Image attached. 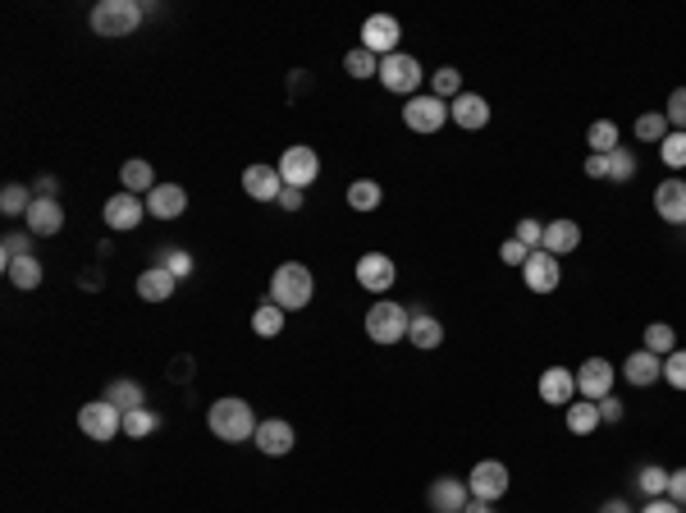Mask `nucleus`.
<instances>
[{"label":"nucleus","instance_id":"603ef678","mask_svg":"<svg viewBox=\"0 0 686 513\" xmlns=\"http://www.w3.org/2000/svg\"><path fill=\"white\" fill-rule=\"evenodd\" d=\"M586 175L590 179H609V156H595V152H590L586 156Z\"/></svg>","mask_w":686,"mask_h":513},{"label":"nucleus","instance_id":"e433bc0d","mask_svg":"<svg viewBox=\"0 0 686 513\" xmlns=\"http://www.w3.org/2000/svg\"><path fill=\"white\" fill-rule=\"evenodd\" d=\"M659 156H664L668 170H686V133L673 129L664 142H659Z\"/></svg>","mask_w":686,"mask_h":513},{"label":"nucleus","instance_id":"2f4dec72","mask_svg":"<svg viewBox=\"0 0 686 513\" xmlns=\"http://www.w3.org/2000/svg\"><path fill=\"white\" fill-rule=\"evenodd\" d=\"M430 92H435L440 101H458L467 88H462V74H458V69L444 65V69H435V74H430Z\"/></svg>","mask_w":686,"mask_h":513},{"label":"nucleus","instance_id":"864d4df0","mask_svg":"<svg viewBox=\"0 0 686 513\" xmlns=\"http://www.w3.org/2000/svg\"><path fill=\"white\" fill-rule=\"evenodd\" d=\"M641 513H682V504H673L668 495H659V500H650Z\"/></svg>","mask_w":686,"mask_h":513},{"label":"nucleus","instance_id":"a19ab883","mask_svg":"<svg viewBox=\"0 0 686 513\" xmlns=\"http://www.w3.org/2000/svg\"><path fill=\"white\" fill-rule=\"evenodd\" d=\"M156 431V413H147V408H133V413H124V436L129 440H142Z\"/></svg>","mask_w":686,"mask_h":513},{"label":"nucleus","instance_id":"79ce46f5","mask_svg":"<svg viewBox=\"0 0 686 513\" xmlns=\"http://www.w3.org/2000/svg\"><path fill=\"white\" fill-rule=\"evenodd\" d=\"M636 486H641L645 495H650V500H659V495H668V472L664 468H641V477H636Z\"/></svg>","mask_w":686,"mask_h":513},{"label":"nucleus","instance_id":"8fccbe9b","mask_svg":"<svg viewBox=\"0 0 686 513\" xmlns=\"http://www.w3.org/2000/svg\"><path fill=\"white\" fill-rule=\"evenodd\" d=\"M668 500H673V504H682V509H686V468L668 472Z\"/></svg>","mask_w":686,"mask_h":513},{"label":"nucleus","instance_id":"9b49d317","mask_svg":"<svg viewBox=\"0 0 686 513\" xmlns=\"http://www.w3.org/2000/svg\"><path fill=\"white\" fill-rule=\"evenodd\" d=\"M522 280H526V289H531V294H554L558 280H563V266H558L554 252L536 248L531 257H526V266H522Z\"/></svg>","mask_w":686,"mask_h":513},{"label":"nucleus","instance_id":"dca6fc26","mask_svg":"<svg viewBox=\"0 0 686 513\" xmlns=\"http://www.w3.org/2000/svg\"><path fill=\"white\" fill-rule=\"evenodd\" d=\"M243 188H247V197H257V202H279V193H284L279 165H247Z\"/></svg>","mask_w":686,"mask_h":513},{"label":"nucleus","instance_id":"9d476101","mask_svg":"<svg viewBox=\"0 0 686 513\" xmlns=\"http://www.w3.org/2000/svg\"><path fill=\"white\" fill-rule=\"evenodd\" d=\"M398 42H403V23L394 19V14H371V19L362 23V46L371 55H398Z\"/></svg>","mask_w":686,"mask_h":513},{"label":"nucleus","instance_id":"13d9d810","mask_svg":"<svg viewBox=\"0 0 686 513\" xmlns=\"http://www.w3.org/2000/svg\"><path fill=\"white\" fill-rule=\"evenodd\" d=\"M462 513H490V504H485V500H467V509H462Z\"/></svg>","mask_w":686,"mask_h":513},{"label":"nucleus","instance_id":"72a5a7b5","mask_svg":"<svg viewBox=\"0 0 686 513\" xmlns=\"http://www.w3.org/2000/svg\"><path fill=\"white\" fill-rule=\"evenodd\" d=\"M106 399L119 408V413H133V408H142V399H147V394H142L138 381H115L106 390Z\"/></svg>","mask_w":686,"mask_h":513},{"label":"nucleus","instance_id":"f8f14e48","mask_svg":"<svg viewBox=\"0 0 686 513\" xmlns=\"http://www.w3.org/2000/svg\"><path fill=\"white\" fill-rule=\"evenodd\" d=\"M394 280H398L394 257H385V252L357 257V284H362L366 294H385V289H394Z\"/></svg>","mask_w":686,"mask_h":513},{"label":"nucleus","instance_id":"c756f323","mask_svg":"<svg viewBox=\"0 0 686 513\" xmlns=\"http://www.w3.org/2000/svg\"><path fill=\"white\" fill-rule=\"evenodd\" d=\"M5 275H10L14 289H23V294H33L37 284H42V262H37V257H19V262L5 266Z\"/></svg>","mask_w":686,"mask_h":513},{"label":"nucleus","instance_id":"4d7b16f0","mask_svg":"<svg viewBox=\"0 0 686 513\" xmlns=\"http://www.w3.org/2000/svg\"><path fill=\"white\" fill-rule=\"evenodd\" d=\"M600 513H632V509H627L622 500H609V504H600Z\"/></svg>","mask_w":686,"mask_h":513},{"label":"nucleus","instance_id":"f257e3e1","mask_svg":"<svg viewBox=\"0 0 686 513\" xmlns=\"http://www.w3.org/2000/svg\"><path fill=\"white\" fill-rule=\"evenodd\" d=\"M206 426H211V436H220L225 445H243V440L257 436V413H252V404L247 399H234V394H225V399H215L211 413H206Z\"/></svg>","mask_w":686,"mask_h":513},{"label":"nucleus","instance_id":"ea45409f","mask_svg":"<svg viewBox=\"0 0 686 513\" xmlns=\"http://www.w3.org/2000/svg\"><path fill=\"white\" fill-rule=\"evenodd\" d=\"M609 179H613V184H627V179H636V152H632V147H618V152H609Z\"/></svg>","mask_w":686,"mask_h":513},{"label":"nucleus","instance_id":"5fc2aeb1","mask_svg":"<svg viewBox=\"0 0 686 513\" xmlns=\"http://www.w3.org/2000/svg\"><path fill=\"white\" fill-rule=\"evenodd\" d=\"M279 207H284V211H298L302 207V188H284V193H279Z\"/></svg>","mask_w":686,"mask_h":513},{"label":"nucleus","instance_id":"412c9836","mask_svg":"<svg viewBox=\"0 0 686 513\" xmlns=\"http://www.w3.org/2000/svg\"><path fill=\"white\" fill-rule=\"evenodd\" d=\"M183 211H188V193H183L179 184H156L147 193V216H156V220H179Z\"/></svg>","mask_w":686,"mask_h":513},{"label":"nucleus","instance_id":"c9c22d12","mask_svg":"<svg viewBox=\"0 0 686 513\" xmlns=\"http://www.w3.org/2000/svg\"><path fill=\"white\" fill-rule=\"evenodd\" d=\"M252 330H257L261 339H275L279 330H284V307H275V303L257 307V312H252Z\"/></svg>","mask_w":686,"mask_h":513},{"label":"nucleus","instance_id":"58836bf2","mask_svg":"<svg viewBox=\"0 0 686 513\" xmlns=\"http://www.w3.org/2000/svg\"><path fill=\"white\" fill-rule=\"evenodd\" d=\"M636 138H641V142H664L668 138V115H664V110L641 115V120H636Z\"/></svg>","mask_w":686,"mask_h":513},{"label":"nucleus","instance_id":"4be33fe9","mask_svg":"<svg viewBox=\"0 0 686 513\" xmlns=\"http://www.w3.org/2000/svg\"><path fill=\"white\" fill-rule=\"evenodd\" d=\"M293 426L284 422V417H270V422L257 426V436H252V445L261 449V454H270V459H279V454H289L293 449Z\"/></svg>","mask_w":686,"mask_h":513},{"label":"nucleus","instance_id":"09e8293b","mask_svg":"<svg viewBox=\"0 0 686 513\" xmlns=\"http://www.w3.org/2000/svg\"><path fill=\"white\" fill-rule=\"evenodd\" d=\"M499 257H504V266H526V257H531V248L517 239H504L499 243Z\"/></svg>","mask_w":686,"mask_h":513},{"label":"nucleus","instance_id":"4c0bfd02","mask_svg":"<svg viewBox=\"0 0 686 513\" xmlns=\"http://www.w3.org/2000/svg\"><path fill=\"white\" fill-rule=\"evenodd\" d=\"M33 202L37 197H28V188L23 184H5V193H0V211H5V216H28Z\"/></svg>","mask_w":686,"mask_h":513},{"label":"nucleus","instance_id":"473e14b6","mask_svg":"<svg viewBox=\"0 0 686 513\" xmlns=\"http://www.w3.org/2000/svg\"><path fill=\"white\" fill-rule=\"evenodd\" d=\"M343 69L353 78H380V55H371L366 46H353V51L343 55Z\"/></svg>","mask_w":686,"mask_h":513},{"label":"nucleus","instance_id":"39448f33","mask_svg":"<svg viewBox=\"0 0 686 513\" xmlns=\"http://www.w3.org/2000/svg\"><path fill=\"white\" fill-rule=\"evenodd\" d=\"M421 78H426V69H421L417 55L398 51V55H385L380 60V83H385L389 92H398V97H417Z\"/></svg>","mask_w":686,"mask_h":513},{"label":"nucleus","instance_id":"3c124183","mask_svg":"<svg viewBox=\"0 0 686 513\" xmlns=\"http://www.w3.org/2000/svg\"><path fill=\"white\" fill-rule=\"evenodd\" d=\"M600 404V422H622V399L618 394H604V399H595Z\"/></svg>","mask_w":686,"mask_h":513},{"label":"nucleus","instance_id":"f704fd0d","mask_svg":"<svg viewBox=\"0 0 686 513\" xmlns=\"http://www.w3.org/2000/svg\"><path fill=\"white\" fill-rule=\"evenodd\" d=\"M645 349L659 353V358H668V353L677 349V330L664 326V321H650V326H645Z\"/></svg>","mask_w":686,"mask_h":513},{"label":"nucleus","instance_id":"49530a36","mask_svg":"<svg viewBox=\"0 0 686 513\" xmlns=\"http://www.w3.org/2000/svg\"><path fill=\"white\" fill-rule=\"evenodd\" d=\"M664 115H668V124H673V129H682V133H686V88H677L673 97H668Z\"/></svg>","mask_w":686,"mask_h":513},{"label":"nucleus","instance_id":"7ed1b4c3","mask_svg":"<svg viewBox=\"0 0 686 513\" xmlns=\"http://www.w3.org/2000/svg\"><path fill=\"white\" fill-rule=\"evenodd\" d=\"M408 326H412V312L403 303H394V298H380V303H371V312H366V335L376 339V344L408 339Z\"/></svg>","mask_w":686,"mask_h":513},{"label":"nucleus","instance_id":"bb28decb","mask_svg":"<svg viewBox=\"0 0 686 513\" xmlns=\"http://www.w3.org/2000/svg\"><path fill=\"white\" fill-rule=\"evenodd\" d=\"M119 184H124V193H151L156 188V170H151L147 161H124V170H119Z\"/></svg>","mask_w":686,"mask_h":513},{"label":"nucleus","instance_id":"2eb2a0df","mask_svg":"<svg viewBox=\"0 0 686 513\" xmlns=\"http://www.w3.org/2000/svg\"><path fill=\"white\" fill-rule=\"evenodd\" d=\"M654 211L668 225H686V179H664L654 188Z\"/></svg>","mask_w":686,"mask_h":513},{"label":"nucleus","instance_id":"20e7f679","mask_svg":"<svg viewBox=\"0 0 686 513\" xmlns=\"http://www.w3.org/2000/svg\"><path fill=\"white\" fill-rule=\"evenodd\" d=\"M142 23V5L133 0H101L92 10V33L97 37H129Z\"/></svg>","mask_w":686,"mask_h":513},{"label":"nucleus","instance_id":"a878e982","mask_svg":"<svg viewBox=\"0 0 686 513\" xmlns=\"http://www.w3.org/2000/svg\"><path fill=\"white\" fill-rule=\"evenodd\" d=\"M408 339L417 344L421 353H430V349H440V344H444V326L435 317H426V312H417V317H412V326H408Z\"/></svg>","mask_w":686,"mask_h":513},{"label":"nucleus","instance_id":"37998d69","mask_svg":"<svg viewBox=\"0 0 686 513\" xmlns=\"http://www.w3.org/2000/svg\"><path fill=\"white\" fill-rule=\"evenodd\" d=\"M513 239L517 243H526V248L536 252V248H545V225H540V220H517V230H513Z\"/></svg>","mask_w":686,"mask_h":513},{"label":"nucleus","instance_id":"a211bd4d","mask_svg":"<svg viewBox=\"0 0 686 513\" xmlns=\"http://www.w3.org/2000/svg\"><path fill=\"white\" fill-rule=\"evenodd\" d=\"M142 216H147V202L133 193H115L106 202V225L110 230H138Z\"/></svg>","mask_w":686,"mask_h":513},{"label":"nucleus","instance_id":"b1692460","mask_svg":"<svg viewBox=\"0 0 686 513\" xmlns=\"http://www.w3.org/2000/svg\"><path fill=\"white\" fill-rule=\"evenodd\" d=\"M581 248V225L577 220H549L545 225V252L554 257H568V252Z\"/></svg>","mask_w":686,"mask_h":513},{"label":"nucleus","instance_id":"f03ea898","mask_svg":"<svg viewBox=\"0 0 686 513\" xmlns=\"http://www.w3.org/2000/svg\"><path fill=\"white\" fill-rule=\"evenodd\" d=\"M316 284H311V271L298 262H284L275 275H270V303L284 307V312H298V307L311 303Z\"/></svg>","mask_w":686,"mask_h":513},{"label":"nucleus","instance_id":"6ab92c4d","mask_svg":"<svg viewBox=\"0 0 686 513\" xmlns=\"http://www.w3.org/2000/svg\"><path fill=\"white\" fill-rule=\"evenodd\" d=\"M577 399V376L568 367H549L540 376V404H554V408H568Z\"/></svg>","mask_w":686,"mask_h":513},{"label":"nucleus","instance_id":"cd10ccee","mask_svg":"<svg viewBox=\"0 0 686 513\" xmlns=\"http://www.w3.org/2000/svg\"><path fill=\"white\" fill-rule=\"evenodd\" d=\"M586 142H590V152L595 156H609V152H618L622 147V133H618V124L613 120H595L586 129Z\"/></svg>","mask_w":686,"mask_h":513},{"label":"nucleus","instance_id":"f3484780","mask_svg":"<svg viewBox=\"0 0 686 513\" xmlns=\"http://www.w3.org/2000/svg\"><path fill=\"white\" fill-rule=\"evenodd\" d=\"M23 220H28V234H37V239H51V234L65 230V211H60L55 197H37Z\"/></svg>","mask_w":686,"mask_h":513},{"label":"nucleus","instance_id":"c03bdc74","mask_svg":"<svg viewBox=\"0 0 686 513\" xmlns=\"http://www.w3.org/2000/svg\"><path fill=\"white\" fill-rule=\"evenodd\" d=\"M664 381L673 385V390H686V349H673L664 358Z\"/></svg>","mask_w":686,"mask_h":513},{"label":"nucleus","instance_id":"5701e85b","mask_svg":"<svg viewBox=\"0 0 686 513\" xmlns=\"http://www.w3.org/2000/svg\"><path fill=\"white\" fill-rule=\"evenodd\" d=\"M622 376H627L636 390H650V385L664 376V358H659V353H650V349H636L632 358L622 362Z\"/></svg>","mask_w":686,"mask_h":513},{"label":"nucleus","instance_id":"a18cd8bd","mask_svg":"<svg viewBox=\"0 0 686 513\" xmlns=\"http://www.w3.org/2000/svg\"><path fill=\"white\" fill-rule=\"evenodd\" d=\"M33 234H5V243H0V252H5V257H0V262L10 266V262H19V257H33Z\"/></svg>","mask_w":686,"mask_h":513},{"label":"nucleus","instance_id":"423d86ee","mask_svg":"<svg viewBox=\"0 0 686 513\" xmlns=\"http://www.w3.org/2000/svg\"><path fill=\"white\" fill-rule=\"evenodd\" d=\"M78 431H83L87 440H115L119 431H124V413H119L110 399H92V404L78 408Z\"/></svg>","mask_w":686,"mask_h":513},{"label":"nucleus","instance_id":"ddd939ff","mask_svg":"<svg viewBox=\"0 0 686 513\" xmlns=\"http://www.w3.org/2000/svg\"><path fill=\"white\" fill-rule=\"evenodd\" d=\"M467 500H472V491H467V481L462 477H435L430 481V491H426L430 513H462Z\"/></svg>","mask_w":686,"mask_h":513},{"label":"nucleus","instance_id":"4468645a","mask_svg":"<svg viewBox=\"0 0 686 513\" xmlns=\"http://www.w3.org/2000/svg\"><path fill=\"white\" fill-rule=\"evenodd\" d=\"M577 394L581 399H604L613 394V362L609 358H586L577 367Z\"/></svg>","mask_w":686,"mask_h":513},{"label":"nucleus","instance_id":"6e6d98bb","mask_svg":"<svg viewBox=\"0 0 686 513\" xmlns=\"http://www.w3.org/2000/svg\"><path fill=\"white\" fill-rule=\"evenodd\" d=\"M37 188H42V197H55V179H51V175L37 179Z\"/></svg>","mask_w":686,"mask_h":513},{"label":"nucleus","instance_id":"393cba45","mask_svg":"<svg viewBox=\"0 0 686 513\" xmlns=\"http://www.w3.org/2000/svg\"><path fill=\"white\" fill-rule=\"evenodd\" d=\"M174 284L179 280H174L165 266H147V271L138 275V298L142 303H165V298L174 294Z\"/></svg>","mask_w":686,"mask_h":513},{"label":"nucleus","instance_id":"c85d7f7f","mask_svg":"<svg viewBox=\"0 0 686 513\" xmlns=\"http://www.w3.org/2000/svg\"><path fill=\"white\" fill-rule=\"evenodd\" d=\"M380 202H385V188H380L376 179H353V184H348V207L353 211H376Z\"/></svg>","mask_w":686,"mask_h":513},{"label":"nucleus","instance_id":"7c9ffc66","mask_svg":"<svg viewBox=\"0 0 686 513\" xmlns=\"http://www.w3.org/2000/svg\"><path fill=\"white\" fill-rule=\"evenodd\" d=\"M595 426H600V404H595V399L568 404V431H572V436H590Z\"/></svg>","mask_w":686,"mask_h":513},{"label":"nucleus","instance_id":"aec40b11","mask_svg":"<svg viewBox=\"0 0 686 513\" xmlns=\"http://www.w3.org/2000/svg\"><path fill=\"white\" fill-rule=\"evenodd\" d=\"M449 120L458 129H485L490 124V101L481 92H462L458 101H449Z\"/></svg>","mask_w":686,"mask_h":513},{"label":"nucleus","instance_id":"de8ad7c7","mask_svg":"<svg viewBox=\"0 0 686 513\" xmlns=\"http://www.w3.org/2000/svg\"><path fill=\"white\" fill-rule=\"evenodd\" d=\"M161 266L174 275V280H183V275H193V257H188V252H179V248L165 252V262H161Z\"/></svg>","mask_w":686,"mask_h":513},{"label":"nucleus","instance_id":"1a4fd4ad","mask_svg":"<svg viewBox=\"0 0 686 513\" xmlns=\"http://www.w3.org/2000/svg\"><path fill=\"white\" fill-rule=\"evenodd\" d=\"M508 468L499 459H481L472 472H467V491H472V500H485V504H494V500H504L508 495Z\"/></svg>","mask_w":686,"mask_h":513},{"label":"nucleus","instance_id":"0eeeda50","mask_svg":"<svg viewBox=\"0 0 686 513\" xmlns=\"http://www.w3.org/2000/svg\"><path fill=\"white\" fill-rule=\"evenodd\" d=\"M403 124H408L412 133H440L444 124H449V101H440L435 92H417V97H408V106H403Z\"/></svg>","mask_w":686,"mask_h":513},{"label":"nucleus","instance_id":"6e6552de","mask_svg":"<svg viewBox=\"0 0 686 513\" xmlns=\"http://www.w3.org/2000/svg\"><path fill=\"white\" fill-rule=\"evenodd\" d=\"M279 179H284V188H302V193H307V188L321 179V156L311 152V147H284V156H279Z\"/></svg>","mask_w":686,"mask_h":513}]
</instances>
